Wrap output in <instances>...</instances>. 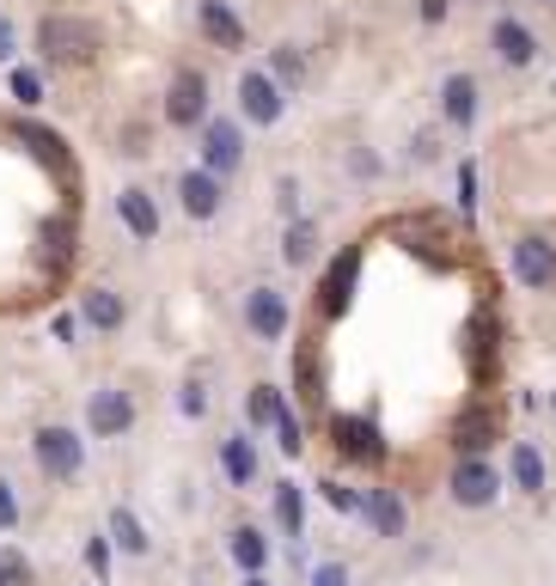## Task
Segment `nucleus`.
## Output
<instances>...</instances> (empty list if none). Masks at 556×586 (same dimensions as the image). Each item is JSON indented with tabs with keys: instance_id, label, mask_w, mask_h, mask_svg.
I'll use <instances>...</instances> for the list:
<instances>
[{
	"instance_id": "44",
	"label": "nucleus",
	"mask_w": 556,
	"mask_h": 586,
	"mask_svg": "<svg viewBox=\"0 0 556 586\" xmlns=\"http://www.w3.org/2000/svg\"><path fill=\"white\" fill-rule=\"evenodd\" d=\"M551 416H556V398H551Z\"/></svg>"
},
{
	"instance_id": "25",
	"label": "nucleus",
	"mask_w": 556,
	"mask_h": 586,
	"mask_svg": "<svg viewBox=\"0 0 556 586\" xmlns=\"http://www.w3.org/2000/svg\"><path fill=\"white\" fill-rule=\"evenodd\" d=\"M281 257H288V269H312L318 263V220H288Z\"/></svg>"
},
{
	"instance_id": "40",
	"label": "nucleus",
	"mask_w": 556,
	"mask_h": 586,
	"mask_svg": "<svg viewBox=\"0 0 556 586\" xmlns=\"http://www.w3.org/2000/svg\"><path fill=\"white\" fill-rule=\"evenodd\" d=\"M276 202H281V215H288V220H300V184H294V178H281Z\"/></svg>"
},
{
	"instance_id": "27",
	"label": "nucleus",
	"mask_w": 556,
	"mask_h": 586,
	"mask_svg": "<svg viewBox=\"0 0 556 586\" xmlns=\"http://www.w3.org/2000/svg\"><path fill=\"white\" fill-rule=\"evenodd\" d=\"M276 410H281V391L276 386H251V398H245V428L257 434V428H276Z\"/></svg>"
},
{
	"instance_id": "33",
	"label": "nucleus",
	"mask_w": 556,
	"mask_h": 586,
	"mask_svg": "<svg viewBox=\"0 0 556 586\" xmlns=\"http://www.w3.org/2000/svg\"><path fill=\"white\" fill-rule=\"evenodd\" d=\"M110 550H117L110 532H93V538H86V569H93V581H105V574H110Z\"/></svg>"
},
{
	"instance_id": "37",
	"label": "nucleus",
	"mask_w": 556,
	"mask_h": 586,
	"mask_svg": "<svg viewBox=\"0 0 556 586\" xmlns=\"http://www.w3.org/2000/svg\"><path fill=\"white\" fill-rule=\"evenodd\" d=\"M459 208H464V220H471V208H478V166H471V159L459 166Z\"/></svg>"
},
{
	"instance_id": "24",
	"label": "nucleus",
	"mask_w": 556,
	"mask_h": 586,
	"mask_svg": "<svg viewBox=\"0 0 556 586\" xmlns=\"http://www.w3.org/2000/svg\"><path fill=\"white\" fill-rule=\"evenodd\" d=\"M80 318L93 330H123L129 306H123V293H110V288H86L80 293Z\"/></svg>"
},
{
	"instance_id": "38",
	"label": "nucleus",
	"mask_w": 556,
	"mask_h": 586,
	"mask_svg": "<svg viewBox=\"0 0 556 586\" xmlns=\"http://www.w3.org/2000/svg\"><path fill=\"white\" fill-rule=\"evenodd\" d=\"M306 586H349V569H342V562H318V569L306 574Z\"/></svg>"
},
{
	"instance_id": "13",
	"label": "nucleus",
	"mask_w": 556,
	"mask_h": 586,
	"mask_svg": "<svg viewBox=\"0 0 556 586\" xmlns=\"http://www.w3.org/2000/svg\"><path fill=\"white\" fill-rule=\"evenodd\" d=\"M495 440H501V410H495V403L459 410V422H452V447L459 452H489Z\"/></svg>"
},
{
	"instance_id": "43",
	"label": "nucleus",
	"mask_w": 556,
	"mask_h": 586,
	"mask_svg": "<svg viewBox=\"0 0 556 586\" xmlns=\"http://www.w3.org/2000/svg\"><path fill=\"white\" fill-rule=\"evenodd\" d=\"M239 586H276V581H269V569H263V574H245Z\"/></svg>"
},
{
	"instance_id": "1",
	"label": "nucleus",
	"mask_w": 556,
	"mask_h": 586,
	"mask_svg": "<svg viewBox=\"0 0 556 586\" xmlns=\"http://www.w3.org/2000/svg\"><path fill=\"white\" fill-rule=\"evenodd\" d=\"M98 25L80 13H49L44 25H37V56H44L49 68H86L98 62Z\"/></svg>"
},
{
	"instance_id": "14",
	"label": "nucleus",
	"mask_w": 556,
	"mask_h": 586,
	"mask_svg": "<svg viewBox=\"0 0 556 586\" xmlns=\"http://www.w3.org/2000/svg\"><path fill=\"white\" fill-rule=\"evenodd\" d=\"M355 276H361V245H349L325 269V281H318V293H325V300H318V306H325V318H342V312H349V300H355Z\"/></svg>"
},
{
	"instance_id": "29",
	"label": "nucleus",
	"mask_w": 556,
	"mask_h": 586,
	"mask_svg": "<svg viewBox=\"0 0 556 586\" xmlns=\"http://www.w3.org/2000/svg\"><path fill=\"white\" fill-rule=\"evenodd\" d=\"M276 447L288 452V459H300V452H306V428H300V416L288 410V403L276 410Z\"/></svg>"
},
{
	"instance_id": "8",
	"label": "nucleus",
	"mask_w": 556,
	"mask_h": 586,
	"mask_svg": "<svg viewBox=\"0 0 556 586\" xmlns=\"http://www.w3.org/2000/svg\"><path fill=\"white\" fill-rule=\"evenodd\" d=\"M202 166L215 171V178H232V171L245 166V135L232 117H208L202 123Z\"/></svg>"
},
{
	"instance_id": "45",
	"label": "nucleus",
	"mask_w": 556,
	"mask_h": 586,
	"mask_svg": "<svg viewBox=\"0 0 556 586\" xmlns=\"http://www.w3.org/2000/svg\"><path fill=\"white\" fill-rule=\"evenodd\" d=\"M98 586H105V581H98Z\"/></svg>"
},
{
	"instance_id": "34",
	"label": "nucleus",
	"mask_w": 556,
	"mask_h": 586,
	"mask_svg": "<svg viewBox=\"0 0 556 586\" xmlns=\"http://www.w3.org/2000/svg\"><path fill=\"white\" fill-rule=\"evenodd\" d=\"M13 98L19 105H44V74L37 68H13Z\"/></svg>"
},
{
	"instance_id": "26",
	"label": "nucleus",
	"mask_w": 556,
	"mask_h": 586,
	"mask_svg": "<svg viewBox=\"0 0 556 586\" xmlns=\"http://www.w3.org/2000/svg\"><path fill=\"white\" fill-rule=\"evenodd\" d=\"M105 532H110V544H117L123 556H147V550H154V538H147V525H141L129 508H117V513H110V525H105Z\"/></svg>"
},
{
	"instance_id": "36",
	"label": "nucleus",
	"mask_w": 556,
	"mask_h": 586,
	"mask_svg": "<svg viewBox=\"0 0 556 586\" xmlns=\"http://www.w3.org/2000/svg\"><path fill=\"white\" fill-rule=\"evenodd\" d=\"M7 532H19V489L0 477V538H7Z\"/></svg>"
},
{
	"instance_id": "15",
	"label": "nucleus",
	"mask_w": 556,
	"mask_h": 586,
	"mask_svg": "<svg viewBox=\"0 0 556 586\" xmlns=\"http://www.w3.org/2000/svg\"><path fill=\"white\" fill-rule=\"evenodd\" d=\"M220 184H227V178H215V171L208 166H190L184 178H178V202H184V215L190 220H215L220 215Z\"/></svg>"
},
{
	"instance_id": "12",
	"label": "nucleus",
	"mask_w": 556,
	"mask_h": 586,
	"mask_svg": "<svg viewBox=\"0 0 556 586\" xmlns=\"http://www.w3.org/2000/svg\"><path fill=\"white\" fill-rule=\"evenodd\" d=\"M361 520H367L373 538H403V525H410V508H403L398 489H361Z\"/></svg>"
},
{
	"instance_id": "4",
	"label": "nucleus",
	"mask_w": 556,
	"mask_h": 586,
	"mask_svg": "<svg viewBox=\"0 0 556 586\" xmlns=\"http://www.w3.org/2000/svg\"><path fill=\"white\" fill-rule=\"evenodd\" d=\"M239 110H245V123H281V110H288V86H281L269 68H245L239 74Z\"/></svg>"
},
{
	"instance_id": "19",
	"label": "nucleus",
	"mask_w": 556,
	"mask_h": 586,
	"mask_svg": "<svg viewBox=\"0 0 556 586\" xmlns=\"http://www.w3.org/2000/svg\"><path fill=\"white\" fill-rule=\"evenodd\" d=\"M220 471H227L232 489H251V483H257V440H251V428L220 440Z\"/></svg>"
},
{
	"instance_id": "5",
	"label": "nucleus",
	"mask_w": 556,
	"mask_h": 586,
	"mask_svg": "<svg viewBox=\"0 0 556 586\" xmlns=\"http://www.w3.org/2000/svg\"><path fill=\"white\" fill-rule=\"evenodd\" d=\"M166 123L171 129H196L208 123V74L202 68H178L166 86Z\"/></svg>"
},
{
	"instance_id": "39",
	"label": "nucleus",
	"mask_w": 556,
	"mask_h": 586,
	"mask_svg": "<svg viewBox=\"0 0 556 586\" xmlns=\"http://www.w3.org/2000/svg\"><path fill=\"white\" fill-rule=\"evenodd\" d=\"M410 154H416L422 166H434V159H440V135H434V129H422V135L410 141Z\"/></svg>"
},
{
	"instance_id": "31",
	"label": "nucleus",
	"mask_w": 556,
	"mask_h": 586,
	"mask_svg": "<svg viewBox=\"0 0 556 586\" xmlns=\"http://www.w3.org/2000/svg\"><path fill=\"white\" fill-rule=\"evenodd\" d=\"M0 586H37L32 562H25V550H0Z\"/></svg>"
},
{
	"instance_id": "9",
	"label": "nucleus",
	"mask_w": 556,
	"mask_h": 586,
	"mask_svg": "<svg viewBox=\"0 0 556 586\" xmlns=\"http://www.w3.org/2000/svg\"><path fill=\"white\" fill-rule=\"evenodd\" d=\"M294 325V312H288V293L281 288H251L245 293V330L257 342H281Z\"/></svg>"
},
{
	"instance_id": "32",
	"label": "nucleus",
	"mask_w": 556,
	"mask_h": 586,
	"mask_svg": "<svg viewBox=\"0 0 556 586\" xmlns=\"http://www.w3.org/2000/svg\"><path fill=\"white\" fill-rule=\"evenodd\" d=\"M294 379H300V403H306V410H318V403H325V391H318V367H312V349L294 361Z\"/></svg>"
},
{
	"instance_id": "30",
	"label": "nucleus",
	"mask_w": 556,
	"mask_h": 586,
	"mask_svg": "<svg viewBox=\"0 0 556 586\" xmlns=\"http://www.w3.org/2000/svg\"><path fill=\"white\" fill-rule=\"evenodd\" d=\"M318 495H325V508H337V513H361V489H349L342 477H325Z\"/></svg>"
},
{
	"instance_id": "16",
	"label": "nucleus",
	"mask_w": 556,
	"mask_h": 586,
	"mask_svg": "<svg viewBox=\"0 0 556 586\" xmlns=\"http://www.w3.org/2000/svg\"><path fill=\"white\" fill-rule=\"evenodd\" d=\"M489 44H495V56L508 68H532L539 62V37H532V25H520V19H495V32H489Z\"/></svg>"
},
{
	"instance_id": "28",
	"label": "nucleus",
	"mask_w": 556,
	"mask_h": 586,
	"mask_svg": "<svg viewBox=\"0 0 556 586\" xmlns=\"http://www.w3.org/2000/svg\"><path fill=\"white\" fill-rule=\"evenodd\" d=\"M269 74H276L281 86H300V80H306V56H300V44H281L276 56H269Z\"/></svg>"
},
{
	"instance_id": "6",
	"label": "nucleus",
	"mask_w": 556,
	"mask_h": 586,
	"mask_svg": "<svg viewBox=\"0 0 556 586\" xmlns=\"http://www.w3.org/2000/svg\"><path fill=\"white\" fill-rule=\"evenodd\" d=\"M508 269H513V281L532 288V293L556 288V245H551V239H539V232H525V239H513V245H508Z\"/></svg>"
},
{
	"instance_id": "21",
	"label": "nucleus",
	"mask_w": 556,
	"mask_h": 586,
	"mask_svg": "<svg viewBox=\"0 0 556 586\" xmlns=\"http://www.w3.org/2000/svg\"><path fill=\"white\" fill-rule=\"evenodd\" d=\"M440 117H447L452 129L478 123V80H471V74H447V80H440Z\"/></svg>"
},
{
	"instance_id": "20",
	"label": "nucleus",
	"mask_w": 556,
	"mask_h": 586,
	"mask_svg": "<svg viewBox=\"0 0 556 586\" xmlns=\"http://www.w3.org/2000/svg\"><path fill=\"white\" fill-rule=\"evenodd\" d=\"M117 220H123L129 239H141V245H147V239H159V208H154V196H147L141 184H129L123 196H117Z\"/></svg>"
},
{
	"instance_id": "3",
	"label": "nucleus",
	"mask_w": 556,
	"mask_h": 586,
	"mask_svg": "<svg viewBox=\"0 0 556 586\" xmlns=\"http://www.w3.org/2000/svg\"><path fill=\"white\" fill-rule=\"evenodd\" d=\"M447 495L459 501V508H495V495H501V471H495L483 452H459V464H452L447 477Z\"/></svg>"
},
{
	"instance_id": "7",
	"label": "nucleus",
	"mask_w": 556,
	"mask_h": 586,
	"mask_svg": "<svg viewBox=\"0 0 556 586\" xmlns=\"http://www.w3.org/2000/svg\"><path fill=\"white\" fill-rule=\"evenodd\" d=\"M330 447L349 464H386V440H379V422L367 416H330Z\"/></svg>"
},
{
	"instance_id": "17",
	"label": "nucleus",
	"mask_w": 556,
	"mask_h": 586,
	"mask_svg": "<svg viewBox=\"0 0 556 586\" xmlns=\"http://www.w3.org/2000/svg\"><path fill=\"white\" fill-rule=\"evenodd\" d=\"M196 25H202V37H208V44L215 49H245V25H239V13H232L227 0H202L196 7Z\"/></svg>"
},
{
	"instance_id": "23",
	"label": "nucleus",
	"mask_w": 556,
	"mask_h": 586,
	"mask_svg": "<svg viewBox=\"0 0 556 586\" xmlns=\"http://www.w3.org/2000/svg\"><path fill=\"white\" fill-rule=\"evenodd\" d=\"M508 477L520 495H544V452L532 440H508Z\"/></svg>"
},
{
	"instance_id": "35",
	"label": "nucleus",
	"mask_w": 556,
	"mask_h": 586,
	"mask_svg": "<svg viewBox=\"0 0 556 586\" xmlns=\"http://www.w3.org/2000/svg\"><path fill=\"white\" fill-rule=\"evenodd\" d=\"M178 410H184L190 422L208 416V386H202V379H184V386H178Z\"/></svg>"
},
{
	"instance_id": "11",
	"label": "nucleus",
	"mask_w": 556,
	"mask_h": 586,
	"mask_svg": "<svg viewBox=\"0 0 556 586\" xmlns=\"http://www.w3.org/2000/svg\"><path fill=\"white\" fill-rule=\"evenodd\" d=\"M398 232L410 239V251H428L434 263H452V245H459V227L447 215H410L398 220Z\"/></svg>"
},
{
	"instance_id": "22",
	"label": "nucleus",
	"mask_w": 556,
	"mask_h": 586,
	"mask_svg": "<svg viewBox=\"0 0 556 586\" xmlns=\"http://www.w3.org/2000/svg\"><path fill=\"white\" fill-rule=\"evenodd\" d=\"M227 556L239 562V574H263L269 569V532H263V525H232Z\"/></svg>"
},
{
	"instance_id": "18",
	"label": "nucleus",
	"mask_w": 556,
	"mask_h": 586,
	"mask_svg": "<svg viewBox=\"0 0 556 586\" xmlns=\"http://www.w3.org/2000/svg\"><path fill=\"white\" fill-rule=\"evenodd\" d=\"M269 513H276V532L288 544L300 538V532H306V489H300V483H269Z\"/></svg>"
},
{
	"instance_id": "42",
	"label": "nucleus",
	"mask_w": 556,
	"mask_h": 586,
	"mask_svg": "<svg viewBox=\"0 0 556 586\" xmlns=\"http://www.w3.org/2000/svg\"><path fill=\"white\" fill-rule=\"evenodd\" d=\"M422 19H428V25H440V19H447V0H422Z\"/></svg>"
},
{
	"instance_id": "41",
	"label": "nucleus",
	"mask_w": 556,
	"mask_h": 586,
	"mask_svg": "<svg viewBox=\"0 0 556 586\" xmlns=\"http://www.w3.org/2000/svg\"><path fill=\"white\" fill-rule=\"evenodd\" d=\"M13 49H19V37H13V19L0 13V62H13Z\"/></svg>"
},
{
	"instance_id": "10",
	"label": "nucleus",
	"mask_w": 556,
	"mask_h": 586,
	"mask_svg": "<svg viewBox=\"0 0 556 586\" xmlns=\"http://www.w3.org/2000/svg\"><path fill=\"white\" fill-rule=\"evenodd\" d=\"M86 428L98 434V440H123L129 428H135V398H129L123 386H105L86 398Z\"/></svg>"
},
{
	"instance_id": "2",
	"label": "nucleus",
	"mask_w": 556,
	"mask_h": 586,
	"mask_svg": "<svg viewBox=\"0 0 556 586\" xmlns=\"http://www.w3.org/2000/svg\"><path fill=\"white\" fill-rule=\"evenodd\" d=\"M32 452H37V471H44L49 483H74L80 471H86V440H80L74 428H37L32 434Z\"/></svg>"
}]
</instances>
